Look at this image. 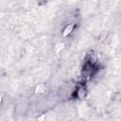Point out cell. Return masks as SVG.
I'll list each match as a JSON object with an SVG mask.
<instances>
[{
  "mask_svg": "<svg viewBox=\"0 0 121 121\" xmlns=\"http://www.w3.org/2000/svg\"><path fill=\"white\" fill-rule=\"evenodd\" d=\"M73 27H74V26H73V25H69V26H67L65 27V29L63 30V36H64V37H65V36H67V35L72 31Z\"/></svg>",
  "mask_w": 121,
  "mask_h": 121,
  "instance_id": "6da1fadb",
  "label": "cell"
}]
</instances>
